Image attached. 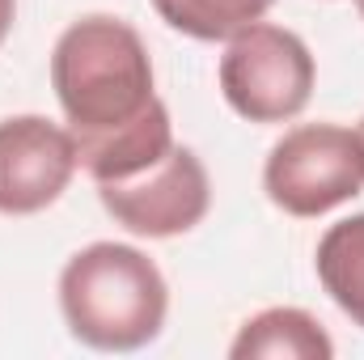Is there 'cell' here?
Returning a JSON list of instances; mask_svg holds the SVG:
<instances>
[{
	"label": "cell",
	"mask_w": 364,
	"mask_h": 360,
	"mask_svg": "<svg viewBox=\"0 0 364 360\" xmlns=\"http://www.w3.org/2000/svg\"><path fill=\"white\" fill-rule=\"evenodd\" d=\"M13 13H17V0H0V43H4L9 30H13Z\"/></svg>",
	"instance_id": "30bf717a"
},
{
	"label": "cell",
	"mask_w": 364,
	"mask_h": 360,
	"mask_svg": "<svg viewBox=\"0 0 364 360\" xmlns=\"http://www.w3.org/2000/svg\"><path fill=\"white\" fill-rule=\"evenodd\" d=\"M77 144L68 127L43 115L0 119V212L34 216L51 208L77 174Z\"/></svg>",
	"instance_id": "8992f818"
},
{
	"label": "cell",
	"mask_w": 364,
	"mask_h": 360,
	"mask_svg": "<svg viewBox=\"0 0 364 360\" xmlns=\"http://www.w3.org/2000/svg\"><path fill=\"white\" fill-rule=\"evenodd\" d=\"M360 140H364V123H360Z\"/></svg>",
	"instance_id": "7c38bea8"
},
{
	"label": "cell",
	"mask_w": 364,
	"mask_h": 360,
	"mask_svg": "<svg viewBox=\"0 0 364 360\" xmlns=\"http://www.w3.org/2000/svg\"><path fill=\"white\" fill-rule=\"evenodd\" d=\"M60 309L85 348L136 352L161 335L170 288L144 250L123 242H93L60 271Z\"/></svg>",
	"instance_id": "7a4b0ae2"
},
{
	"label": "cell",
	"mask_w": 364,
	"mask_h": 360,
	"mask_svg": "<svg viewBox=\"0 0 364 360\" xmlns=\"http://www.w3.org/2000/svg\"><path fill=\"white\" fill-rule=\"evenodd\" d=\"M97 199L136 238H178L208 216L212 182L199 153L174 144L161 162H153L132 179L97 182Z\"/></svg>",
	"instance_id": "5b68a950"
},
{
	"label": "cell",
	"mask_w": 364,
	"mask_h": 360,
	"mask_svg": "<svg viewBox=\"0 0 364 360\" xmlns=\"http://www.w3.org/2000/svg\"><path fill=\"white\" fill-rule=\"evenodd\" d=\"M263 191L288 216H322L364 191V140L339 123H301L267 153Z\"/></svg>",
	"instance_id": "3957f363"
},
{
	"label": "cell",
	"mask_w": 364,
	"mask_h": 360,
	"mask_svg": "<svg viewBox=\"0 0 364 360\" xmlns=\"http://www.w3.org/2000/svg\"><path fill=\"white\" fill-rule=\"evenodd\" d=\"M51 90L64 106L77 162L93 182L132 179L174 149V123L153 93V60L136 26L93 13L51 51Z\"/></svg>",
	"instance_id": "6da1fadb"
},
{
	"label": "cell",
	"mask_w": 364,
	"mask_h": 360,
	"mask_svg": "<svg viewBox=\"0 0 364 360\" xmlns=\"http://www.w3.org/2000/svg\"><path fill=\"white\" fill-rule=\"evenodd\" d=\"M272 4L275 0H153L166 26H174L178 34L199 38V43L233 38L237 30L263 21Z\"/></svg>",
	"instance_id": "9c48e42d"
},
{
	"label": "cell",
	"mask_w": 364,
	"mask_h": 360,
	"mask_svg": "<svg viewBox=\"0 0 364 360\" xmlns=\"http://www.w3.org/2000/svg\"><path fill=\"white\" fill-rule=\"evenodd\" d=\"M220 93L250 123H284L309 106L314 55L301 34L255 21L220 55Z\"/></svg>",
	"instance_id": "277c9868"
},
{
	"label": "cell",
	"mask_w": 364,
	"mask_h": 360,
	"mask_svg": "<svg viewBox=\"0 0 364 360\" xmlns=\"http://www.w3.org/2000/svg\"><path fill=\"white\" fill-rule=\"evenodd\" d=\"M318 280L331 301L364 327V212L331 225L318 242Z\"/></svg>",
	"instance_id": "ba28073f"
},
{
	"label": "cell",
	"mask_w": 364,
	"mask_h": 360,
	"mask_svg": "<svg viewBox=\"0 0 364 360\" xmlns=\"http://www.w3.org/2000/svg\"><path fill=\"white\" fill-rule=\"evenodd\" d=\"M356 9H360V17H364V0H356Z\"/></svg>",
	"instance_id": "8fae6325"
},
{
	"label": "cell",
	"mask_w": 364,
	"mask_h": 360,
	"mask_svg": "<svg viewBox=\"0 0 364 360\" xmlns=\"http://www.w3.org/2000/svg\"><path fill=\"white\" fill-rule=\"evenodd\" d=\"M233 360H331L335 339L322 322L296 305H275L242 322L237 339L229 344Z\"/></svg>",
	"instance_id": "52a82bcc"
}]
</instances>
